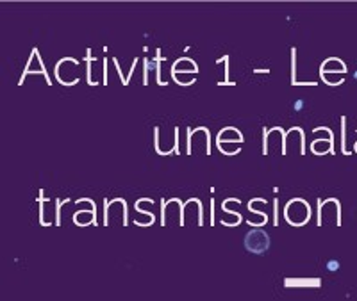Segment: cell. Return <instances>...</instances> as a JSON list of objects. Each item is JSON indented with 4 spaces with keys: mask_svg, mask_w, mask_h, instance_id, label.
<instances>
[{
    "mask_svg": "<svg viewBox=\"0 0 357 301\" xmlns=\"http://www.w3.org/2000/svg\"><path fill=\"white\" fill-rule=\"evenodd\" d=\"M171 78L181 88H188V86H193L197 82V75H191V73H171Z\"/></svg>",
    "mask_w": 357,
    "mask_h": 301,
    "instance_id": "obj_23",
    "label": "cell"
},
{
    "mask_svg": "<svg viewBox=\"0 0 357 301\" xmlns=\"http://www.w3.org/2000/svg\"><path fill=\"white\" fill-rule=\"evenodd\" d=\"M245 248L252 253H264L270 249V235L264 230H250L245 235Z\"/></svg>",
    "mask_w": 357,
    "mask_h": 301,
    "instance_id": "obj_11",
    "label": "cell"
},
{
    "mask_svg": "<svg viewBox=\"0 0 357 301\" xmlns=\"http://www.w3.org/2000/svg\"><path fill=\"white\" fill-rule=\"evenodd\" d=\"M356 150H357V145H356Z\"/></svg>",
    "mask_w": 357,
    "mask_h": 301,
    "instance_id": "obj_32",
    "label": "cell"
},
{
    "mask_svg": "<svg viewBox=\"0 0 357 301\" xmlns=\"http://www.w3.org/2000/svg\"><path fill=\"white\" fill-rule=\"evenodd\" d=\"M243 134L241 130H238L236 127H225L216 134V143H238V145H243Z\"/></svg>",
    "mask_w": 357,
    "mask_h": 301,
    "instance_id": "obj_15",
    "label": "cell"
},
{
    "mask_svg": "<svg viewBox=\"0 0 357 301\" xmlns=\"http://www.w3.org/2000/svg\"><path fill=\"white\" fill-rule=\"evenodd\" d=\"M29 75H43L45 80H47V84L52 88V78L47 73V68H45V64H43L42 54H40L38 47L32 48L31 57H29V62H27L25 70H23V73H21L20 80H18V86H23V82H25V78L29 77Z\"/></svg>",
    "mask_w": 357,
    "mask_h": 301,
    "instance_id": "obj_9",
    "label": "cell"
},
{
    "mask_svg": "<svg viewBox=\"0 0 357 301\" xmlns=\"http://www.w3.org/2000/svg\"><path fill=\"white\" fill-rule=\"evenodd\" d=\"M204 207L198 198H189L182 208V226H202Z\"/></svg>",
    "mask_w": 357,
    "mask_h": 301,
    "instance_id": "obj_8",
    "label": "cell"
},
{
    "mask_svg": "<svg viewBox=\"0 0 357 301\" xmlns=\"http://www.w3.org/2000/svg\"><path fill=\"white\" fill-rule=\"evenodd\" d=\"M218 150L222 151L223 155H238L239 151H241V145H238V143H216Z\"/></svg>",
    "mask_w": 357,
    "mask_h": 301,
    "instance_id": "obj_24",
    "label": "cell"
},
{
    "mask_svg": "<svg viewBox=\"0 0 357 301\" xmlns=\"http://www.w3.org/2000/svg\"><path fill=\"white\" fill-rule=\"evenodd\" d=\"M79 70H81V61L79 59L63 57L57 61L54 73H56V78L59 80V84H63L64 88H72V86L81 82Z\"/></svg>",
    "mask_w": 357,
    "mask_h": 301,
    "instance_id": "obj_4",
    "label": "cell"
},
{
    "mask_svg": "<svg viewBox=\"0 0 357 301\" xmlns=\"http://www.w3.org/2000/svg\"><path fill=\"white\" fill-rule=\"evenodd\" d=\"M284 130L280 127H273V129H264L263 130V155H270L272 148L277 146L282 155V148H284Z\"/></svg>",
    "mask_w": 357,
    "mask_h": 301,
    "instance_id": "obj_13",
    "label": "cell"
},
{
    "mask_svg": "<svg viewBox=\"0 0 357 301\" xmlns=\"http://www.w3.org/2000/svg\"><path fill=\"white\" fill-rule=\"evenodd\" d=\"M273 225L275 226H279V200H277V198H275L273 200Z\"/></svg>",
    "mask_w": 357,
    "mask_h": 301,
    "instance_id": "obj_28",
    "label": "cell"
},
{
    "mask_svg": "<svg viewBox=\"0 0 357 301\" xmlns=\"http://www.w3.org/2000/svg\"><path fill=\"white\" fill-rule=\"evenodd\" d=\"M270 70H255V73H268Z\"/></svg>",
    "mask_w": 357,
    "mask_h": 301,
    "instance_id": "obj_31",
    "label": "cell"
},
{
    "mask_svg": "<svg viewBox=\"0 0 357 301\" xmlns=\"http://www.w3.org/2000/svg\"><path fill=\"white\" fill-rule=\"evenodd\" d=\"M284 219L291 226H304L311 219V205L302 198H293L286 203Z\"/></svg>",
    "mask_w": 357,
    "mask_h": 301,
    "instance_id": "obj_6",
    "label": "cell"
},
{
    "mask_svg": "<svg viewBox=\"0 0 357 301\" xmlns=\"http://www.w3.org/2000/svg\"><path fill=\"white\" fill-rule=\"evenodd\" d=\"M291 145H298V153L306 155L307 146H306V130L302 127H291L290 130H286L284 134V148H282V155H288Z\"/></svg>",
    "mask_w": 357,
    "mask_h": 301,
    "instance_id": "obj_12",
    "label": "cell"
},
{
    "mask_svg": "<svg viewBox=\"0 0 357 301\" xmlns=\"http://www.w3.org/2000/svg\"><path fill=\"white\" fill-rule=\"evenodd\" d=\"M223 62V75H225V78L223 80H220L218 82V86H234V82H231L229 80V56H223V57H220V59H216V64H222Z\"/></svg>",
    "mask_w": 357,
    "mask_h": 301,
    "instance_id": "obj_25",
    "label": "cell"
},
{
    "mask_svg": "<svg viewBox=\"0 0 357 301\" xmlns=\"http://www.w3.org/2000/svg\"><path fill=\"white\" fill-rule=\"evenodd\" d=\"M127 202L124 198H114L104 203V225L105 226H127L129 214H127Z\"/></svg>",
    "mask_w": 357,
    "mask_h": 301,
    "instance_id": "obj_2",
    "label": "cell"
},
{
    "mask_svg": "<svg viewBox=\"0 0 357 301\" xmlns=\"http://www.w3.org/2000/svg\"><path fill=\"white\" fill-rule=\"evenodd\" d=\"M155 68H157V61H155V59H145V61H143V84H145V86H148V82H150V80H148V73H150L152 70H155Z\"/></svg>",
    "mask_w": 357,
    "mask_h": 301,
    "instance_id": "obj_26",
    "label": "cell"
},
{
    "mask_svg": "<svg viewBox=\"0 0 357 301\" xmlns=\"http://www.w3.org/2000/svg\"><path fill=\"white\" fill-rule=\"evenodd\" d=\"M298 73H296V48L293 47L291 48V84L293 86H316L315 80H298L296 77Z\"/></svg>",
    "mask_w": 357,
    "mask_h": 301,
    "instance_id": "obj_21",
    "label": "cell"
},
{
    "mask_svg": "<svg viewBox=\"0 0 357 301\" xmlns=\"http://www.w3.org/2000/svg\"><path fill=\"white\" fill-rule=\"evenodd\" d=\"M214 208H216V203H214V200H211V202H209V212H211V225L216 223V218H214Z\"/></svg>",
    "mask_w": 357,
    "mask_h": 301,
    "instance_id": "obj_29",
    "label": "cell"
},
{
    "mask_svg": "<svg viewBox=\"0 0 357 301\" xmlns=\"http://www.w3.org/2000/svg\"><path fill=\"white\" fill-rule=\"evenodd\" d=\"M72 219L77 226H89V225L97 226L99 225V221H97V210H91V208H77L75 214L72 216Z\"/></svg>",
    "mask_w": 357,
    "mask_h": 301,
    "instance_id": "obj_14",
    "label": "cell"
},
{
    "mask_svg": "<svg viewBox=\"0 0 357 301\" xmlns=\"http://www.w3.org/2000/svg\"><path fill=\"white\" fill-rule=\"evenodd\" d=\"M222 212L227 214V216H222V218H220V223H222L223 226H238V225H241V221H243L241 212L231 210V208H227L225 205H222Z\"/></svg>",
    "mask_w": 357,
    "mask_h": 301,
    "instance_id": "obj_19",
    "label": "cell"
},
{
    "mask_svg": "<svg viewBox=\"0 0 357 301\" xmlns=\"http://www.w3.org/2000/svg\"><path fill=\"white\" fill-rule=\"evenodd\" d=\"M86 80H88L89 86H99V80L95 78L93 73V66H95V57H91V48L86 50Z\"/></svg>",
    "mask_w": 357,
    "mask_h": 301,
    "instance_id": "obj_22",
    "label": "cell"
},
{
    "mask_svg": "<svg viewBox=\"0 0 357 301\" xmlns=\"http://www.w3.org/2000/svg\"><path fill=\"white\" fill-rule=\"evenodd\" d=\"M186 132V153L188 155H211V132L207 127H197Z\"/></svg>",
    "mask_w": 357,
    "mask_h": 301,
    "instance_id": "obj_1",
    "label": "cell"
},
{
    "mask_svg": "<svg viewBox=\"0 0 357 301\" xmlns=\"http://www.w3.org/2000/svg\"><path fill=\"white\" fill-rule=\"evenodd\" d=\"M171 73H191V75H197L198 64L189 57H181L171 64Z\"/></svg>",
    "mask_w": 357,
    "mask_h": 301,
    "instance_id": "obj_16",
    "label": "cell"
},
{
    "mask_svg": "<svg viewBox=\"0 0 357 301\" xmlns=\"http://www.w3.org/2000/svg\"><path fill=\"white\" fill-rule=\"evenodd\" d=\"M284 285L288 289H304V287H318L320 280L316 278H286Z\"/></svg>",
    "mask_w": 357,
    "mask_h": 301,
    "instance_id": "obj_20",
    "label": "cell"
},
{
    "mask_svg": "<svg viewBox=\"0 0 357 301\" xmlns=\"http://www.w3.org/2000/svg\"><path fill=\"white\" fill-rule=\"evenodd\" d=\"M311 151L315 155H325V153H334V137H321L315 139L311 145Z\"/></svg>",
    "mask_w": 357,
    "mask_h": 301,
    "instance_id": "obj_17",
    "label": "cell"
},
{
    "mask_svg": "<svg viewBox=\"0 0 357 301\" xmlns=\"http://www.w3.org/2000/svg\"><path fill=\"white\" fill-rule=\"evenodd\" d=\"M339 202L334 198H329L325 202L318 200V225L336 223L339 225Z\"/></svg>",
    "mask_w": 357,
    "mask_h": 301,
    "instance_id": "obj_10",
    "label": "cell"
},
{
    "mask_svg": "<svg viewBox=\"0 0 357 301\" xmlns=\"http://www.w3.org/2000/svg\"><path fill=\"white\" fill-rule=\"evenodd\" d=\"M109 82V77H107V57L104 59V84L107 86Z\"/></svg>",
    "mask_w": 357,
    "mask_h": 301,
    "instance_id": "obj_30",
    "label": "cell"
},
{
    "mask_svg": "<svg viewBox=\"0 0 357 301\" xmlns=\"http://www.w3.org/2000/svg\"><path fill=\"white\" fill-rule=\"evenodd\" d=\"M38 202H40V223L43 226H50V225L59 226L61 225V207H63L61 200L45 198L43 189H40Z\"/></svg>",
    "mask_w": 357,
    "mask_h": 301,
    "instance_id": "obj_5",
    "label": "cell"
},
{
    "mask_svg": "<svg viewBox=\"0 0 357 301\" xmlns=\"http://www.w3.org/2000/svg\"><path fill=\"white\" fill-rule=\"evenodd\" d=\"M320 77L327 86H339L343 82V75L336 77V73H320Z\"/></svg>",
    "mask_w": 357,
    "mask_h": 301,
    "instance_id": "obj_27",
    "label": "cell"
},
{
    "mask_svg": "<svg viewBox=\"0 0 357 301\" xmlns=\"http://www.w3.org/2000/svg\"><path fill=\"white\" fill-rule=\"evenodd\" d=\"M345 72H347L345 62H343L341 59H337V57L325 59V61L321 62V66H320V73H337V75H343Z\"/></svg>",
    "mask_w": 357,
    "mask_h": 301,
    "instance_id": "obj_18",
    "label": "cell"
},
{
    "mask_svg": "<svg viewBox=\"0 0 357 301\" xmlns=\"http://www.w3.org/2000/svg\"><path fill=\"white\" fill-rule=\"evenodd\" d=\"M182 208L184 202L181 198L163 200L161 203V225L163 226H182Z\"/></svg>",
    "mask_w": 357,
    "mask_h": 301,
    "instance_id": "obj_7",
    "label": "cell"
},
{
    "mask_svg": "<svg viewBox=\"0 0 357 301\" xmlns=\"http://www.w3.org/2000/svg\"><path fill=\"white\" fill-rule=\"evenodd\" d=\"M154 145L155 151L159 155H171V153H181L179 150V127H173L171 130H165L161 127L154 129Z\"/></svg>",
    "mask_w": 357,
    "mask_h": 301,
    "instance_id": "obj_3",
    "label": "cell"
}]
</instances>
